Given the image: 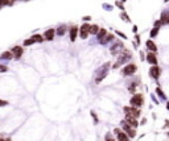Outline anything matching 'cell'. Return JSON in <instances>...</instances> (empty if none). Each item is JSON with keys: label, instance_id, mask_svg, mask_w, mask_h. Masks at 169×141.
I'll use <instances>...</instances> for the list:
<instances>
[{"label": "cell", "instance_id": "cell-1", "mask_svg": "<svg viewBox=\"0 0 169 141\" xmlns=\"http://www.w3.org/2000/svg\"><path fill=\"white\" fill-rule=\"evenodd\" d=\"M131 52L130 50H124V52L122 53L120 55H119V58H118V61L115 62L114 65H112V69H118V67H120L123 63H126V62L128 61V59H131Z\"/></svg>", "mask_w": 169, "mask_h": 141}, {"label": "cell", "instance_id": "cell-2", "mask_svg": "<svg viewBox=\"0 0 169 141\" xmlns=\"http://www.w3.org/2000/svg\"><path fill=\"white\" fill-rule=\"evenodd\" d=\"M110 62H107V63H104L100 69H98V71H97V76H95V82L97 83H99V82H102V80L104 79L107 76V72H108V69H110Z\"/></svg>", "mask_w": 169, "mask_h": 141}, {"label": "cell", "instance_id": "cell-3", "mask_svg": "<svg viewBox=\"0 0 169 141\" xmlns=\"http://www.w3.org/2000/svg\"><path fill=\"white\" fill-rule=\"evenodd\" d=\"M130 104L131 107H135V108H140V107L144 104V98H143L142 94H135L134 96L130 99Z\"/></svg>", "mask_w": 169, "mask_h": 141}, {"label": "cell", "instance_id": "cell-4", "mask_svg": "<svg viewBox=\"0 0 169 141\" xmlns=\"http://www.w3.org/2000/svg\"><path fill=\"white\" fill-rule=\"evenodd\" d=\"M122 131L124 132V133L127 134L130 138H134L135 136H136V131H135V128H132L131 125H128L124 120L122 121Z\"/></svg>", "mask_w": 169, "mask_h": 141}, {"label": "cell", "instance_id": "cell-5", "mask_svg": "<svg viewBox=\"0 0 169 141\" xmlns=\"http://www.w3.org/2000/svg\"><path fill=\"white\" fill-rule=\"evenodd\" d=\"M136 70H138V66L135 65V63H128V65H126L124 67H123L122 74H123L124 76H131L136 72Z\"/></svg>", "mask_w": 169, "mask_h": 141}, {"label": "cell", "instance_id": "cell-6", "mask_svg": "<svg viewBox=\"0 0 169 141\" xmlns=\"http://www.w3.org/2000/svg\"><path fill=\"white\" fill-rule=\"evenodd\" d=\"M123 111H124L126 115H130V116L135 117V119H138V117L140 116V110H139V108H135V107H127L126 106L124 108H123Z\"/></svg>", "mask_w": 169, "mask_h": 141}, {"label": "cell", "instance_id": "cell-7", "mask_svg": "<svg viewBox=\"0 0 169 141\" xmlns=\"http://www.w3.org/2000/svg\"><path fill=\"white\" fill-rule=\"evenodd\" d=\"M114 133L116 134V140H118V141H131V138L128 137L127 134H126L124 132L122 131V129H119V128H115V129H114Z\"/></svg>", "mask_w": 169, "mask_h": 141}, {"label": "cell", "instance_id": "cell-8", "mask_svg": "<svg viewBox=\"0 0 169 141\" xmlns=\"http://www.w3.org/2000/svg\"><path fill=\"white\" fill-rule=\"evenodd\" d=\"M89 35H90V24L85 23V24L79 28V36H81V38L86 40V38L89 37Z\"/></svg>", "mask_w": 169, "mask_h": 141}, {"label": "cell", "instance_id": "cell-9", "mask_svg": "<svg viewBox=\"0 0 169 141\" xmlns=\"http://www.w3.org/2000/svg\"><path fill=\"white\" fill-rule=\"evenodd\" d=\"M149 75H151V78H153V79H159L160 75H161V69H160L157 65L152 66L151 69H149Z\"/></svg>", "mask_w": 169, "mask_h": 141}, {"label": "cell", "instance_id": "cell-10", "mask_svg": "<svg viewBox=\"0 0 169 141\" xmlns=\"http://www.w3.org/2000/svg\"><path fill=\"white\" fill-rule=\"evenodd\" d=\"M11 52H12V54H13V58L20 59L23 53H24V50H23V48H21L20 45H16V46H13V48L11 49Z\"/></svg>", "mask_w": 169, "mask_h": 141}, {"label": "cell", "instance_id": "cell-11", "mask_svg": "<svg viewBox=\"0 0 169 141\" xmlns=\"http://www.w3.org/2000/svg\"><path fill=\"white\" fill-rule=\"evenodd\" d=\"M124 121L128 124V125H131L132 128H138V125H139V123H138V119H135V117H132V116H130V115H126V117H124Z\"/></svg>", "mask_w": 169, "mask_h": 141}, {"label": "cell", "instance_id": "cell-12", "mask_svg": "<svg viewBox=\"0 0 169 141\" xmlns=\"http://www.w3.org/2000/svg\"><path fill=\"white\" fill-rule=\"evenodd\" d=\"M78 33H79L78 27H77V25H73V27L70 28V41H71V42L75 41V38H77V36H78Z\"/></svg>", "mask_w": 169, "mask_h": 141}, {"label": "cell", "instance_id": "cell-13", "mask_svg": "<svg viewBox=\"0 0 169 141\" xmlns=\"http://www.w3.org/2000/svg\"><path fill=\"white\" fill-rule=\"evenodd\" d=\"M54 33H55V29H53V28L48 29V31L44 33V40H46V41H52L53 38H54Z\"/></svg>", "mask_w": 169, "mask_h": 141}, {"label": "cell", "instance_id": "cell-14", "mask_svg": "<svg viewBox=\"0 0 169 141\" xmlns=\"http://www.w3.org/2000/svg\"><path fill=\"white\" fill-rule=\"evenodd\" d=\"M147 61L151 63L152 66H155V65H157V57H156V54L155 53H148L147 54Z\"/></svg>", "mask_w": 169, "mask_h": 141}, {"label": "cell", "instance_id": "cell-15", "mask_svg": "<svg viewBox=\"0 0 169 141\" xmlns=\"http://www.w3.org/2000/svg\"><path fill=\"white\" fill-rule=\"evenodd\" d=\"M120 49H123V44H122V42H116V44H114L112 46H111V54L116 55L118 50H120Z\"/></svg>", "mask_w": 169, "mask_h": 141}, {"label": "cell", "instance_id": "cell-16", "mask_svg": "<svg viewBox=\"0 0 169 141\" xmlns=\"http://www.w3.org/2000/svg\"><path fill=\"white\" fill-rule=\"evenodd\" d=\"M160 23L164 25H168L169 24V12L168 11H164L161 13V19H160Z\"/></svg>", "mask_w": 169, "mask_h": 141}, {"label": "cell", "instance_id": "cell-17", "mask_svg": "<svg viewBox=\"0 0 169 141\" xmlns=\"http://www.w3.org/2000/svg\"><path fill=\"white\" fill-rule=\"evenodd\" d=\"M145 44H147V48H148L152 53H156V50H157V46H156L155 42L152 41V40H148V41L145 42Z\"/></svg>", "mask_w": 169, "mask_h": 141}, {"label": "cell", "instance_id": "cell-18", "mask_svg": "<svg viewBox=\"0 0 169 141\" xmlns=\"http://www.w3.org/2000/svg\"><path fill=\"white\" fill-rule=\"evenodd\" d=\"M106 36H107V31H106V29H103V28H102V29H99V32H98L97 38H98V40H99V41H102V40H103V38L106 37Z\"/></svg>", "mask_w": 169, "mask_h": 141}, {"label": "cell", "instance_id": "cell-19", "mask_svg": "<svg viewBox=\"0 0 169 141\" xmlns=\"http://www.w3.org/2000/svg\"><path fill=\"white\" fill-rule=\"evenodd\" d=\"M100 28L98 27L97 24H93L90 25V35H98V32H99Z\"/></svg>", "mask_w": 169, "mask_h": 141}, {"label": "cell", "instance_id": "cell-20", "mask_svg": "<svg viewBox=\"0 0 169 141\" xmlns=\"http://www.w3.org/2000/svg\"><path fill=\"white\" fill-rule=\"evenodd\" d=\"M55 33L58 36H63L66 33V25H61V27H58L57 29H55Z\"/></svg>", "mask_w": 169, "mask_h": 141}, {"label": "cell", "instance_id": "cell-21", "mask_svg": "<svg viewBox=\"0 0 169 141\" xmlns=\"http://www.w3.org/2000/svg\"><path fill=\"white\" fill-rule=\"evenodd\" d=\"M12 58H13L12 52H4L3 54L0 55V59H12Z\"/></svg>", "mask_w": 169, "mask_h": 141}, {"label": "cell", "instance_id": "cell-22", "mask_svg": "<svg viewBox=\"0 0 169 141\" xmlns=\"http://www.w3.org/2000/svg\"><path fill=\"white\" fill-rule=\"evenodd\" d=\"M31 38L33 40V42H42L44 41V37H42L41 35H38V33L37 35H35V36H32Z\"/></svg>", "mask_w": 169, "mask_h": 141}, {"label": "cell", "instance_id": "cell-23", "mask_svg": "<svg viewBox=\"0 0 169 141\" xmlns=\"http://www.w3.org/2000/svg\"><path fill=\"white\" fill-rule=\"evenodd\" d=\"M156 94H157V95H159L160 98H161V99H166V96H165V94L162 92V90L160 88V87H157V88H156Z\"/></svg>", "mask_w": 169, "mask_h": 141}, {"label": "cell", "instance_id": "cell-24", "mask_svg": "<svg viewBox=\"0 0 169 141\" xmlns=\"http://www.w3.org/2000/svg\"><path fill=\"white\" fill-rule=\"evenodd\" d=\"M104 141H116V138H114V136L111 133H106V137H104Z\"/></svg>", "mask_w": 169, "mask_h": 141}, {"label": "cell", "instance_id": "cell-25", "mask_svg": "<svg viewBox=\"0 0 169 141\" xmlns=\"http://www.w3.org/2000/svg\"><path fill=\"white\" fill-rule=\"evenodd\" d=\"M90 114H91V116H93V121H94V124H98V123H99V119H98L97 114H95L94 111H91Z\"/></svg>", "mask_w": 169, "mask_h": 141}, {"label": "cell", "instance_id": "cell-26", "mask_svg": "<svg viewBox=\"0 0 169 141\" xmlns=\"http://www.w3.org/2000/svg\"><path fill=\"white\" fill-rule=\"evenodd\" d=\"M157 32H159V28H153V29L151 31V37L152 38L156 37V36H157Z\"/></svg>", "mask_w": 169, "mask_h": 141}, {"label": "cell", "instance_id": "cell-27", "mask_svg": "<svg viewBox=\"0 0 169 141\" xmlns=\"http://www.w3.org/2000/svg\"><path fill=\"white\" fill-rule=\"evenodd\" d=\"M33 44H35V42H33V40H32V38H28V40H25V41H24L25 46H31V45H33Z\"/></svg>", "mask_w": 169, "mask_h": 141}, {"label": "cell", "instance_id": "cell-28", "mask_svg": "<svg viewBox=\"0 0 169 141\" xmlns=\"http://www.w3.org/2000/svg\"><path fill=\"white\" fill-rule=\"evenodd\" d=\"M5 106H8V102H7V100L0 99V107H5Z\"/></svg>", "mask_w": 169, "mask_h": 141}, {"label": "cell", "instance_id": "cell-29", "mask_svg": "<svg viewBox=\"0 0 169 141\" xmlns=\"http://www.w3.org/2000/svg\"><path fill=\"white\" fill-rule=\"evenodd\" d=\"M115 33H116L118 36H120L122 38H124V40H126V38H127V36H126V35H123V33H122V32H119V31H116V32H115Z\"/></svg>", "mask_w": 169, "mask_h": 141}, {"label": "cell", "instance_id": "cell-30", "mask_svg": "<svg viewBox=\"0 0 169 141\" xmlns=\"http://www.w3.org/2000/svg\"><path fill=\"white\" fill-rule=\"evenodd\" d=\"M0 71H3V72L8 71V67H5V66H1V65H0Z\"/></svg>", "mask_w": 169, "mask_h": 141}, {"label": "cell", "instance_id": "cell-31", "mask_svg": "<svg viewBox=\"0 0 169 141\" xmlns=\"http://www.w3.org/2000/svg\"><path fill=\"white\" fill-rule=\"evenodd\" d=\"M120 16H122V17H123V19H124V20L130 21V19H128V16H127V15H126V13H122V15H120Z\"/></svg>", "mask_w": 169, "mask_h": 141}, {"label": "cell", "instance_id": "cell-32", "mask_svg": "<svg viewBox=\"0 0 169 141\" xmlns=\"http://www.w3.org/2000/svg\"><path fill=\"white\" fill-rule=\"evenodd\" d=\"M160 25H161V23H160V20H159V21H156V23H155V28H159Z\"/></svg>", "mask_w": 169, "mask_h": 141}, {"label": "cell", "instance_id": "cell-33", "mask_svg": "<svg viewBox=\"0 0 169 141\" xmlns=\"http://www.w3.org/2000/svg\"><path fill=\"white\" fill-rule=\"evenodd\" d=\"M128 90H130L131 92H134V91H135V84H131V87H130V88H128Z\"/></svg>", "mask_w": 169, "mask_h": 141}, {"label": "cell", "instance_id": "cell-34", "mask_svg": "<svg viewBox=\"0 0 169 141\" xmlns=\"http://www.w3.org/2000/svg\"><path fill=\"white\" fill-rule=\"evenodd\" d=\"M0 141H12L11 137H5V138H0Z\"/></svg>", "mask_w": 169, "mask_h": 141}, {"label": "cell", "instance_id": "cell-35", "mask_svg": "<svg viewBox=\"0 0 169 141\" xmlns=\"http://www.w3.org/2000/svg\"><path fill=\"white\" fill-rule=\"evenodd\" d=\"M116 5H118V7H119V8H122V9H123V5H122V4L119 3V1H116Z\"/></svg>", "mask_w": 169, "mask_h": 141}, {"label": "cell", "instance_id": "cell-36", "mask_svg": "<svg viewBox=\"0 0 169 141\" xmlns=\"http://www.w3.org/2000/svg\"><path fill=\"white\" fill-rule=\"evenodd\" d=\"M140 58H142V59H144V53H143V52L140 53Z\"/></svg>", "mask_w": 169, "mask_h": 141}, {"label": "cell", "instance_id": "cell-37", "mask_svg": "<svg viewBox=\"0 0 169 141\" xmlns=\"http://www.w3.org/2000/svg\"><path fill=\"white\" fill-rule=\"evenodd\" d=\"M83 20H86V21H89V20H90V16H86V17H83Z\"/></svg>", "mask_w": 169, "mask_h": 141}, {"label": "cell", "instance_id": "cell-38", "mask_svg": "<svg viewBox=\"0 0 169 141\" xmlns=\"http://www.w3.org/2000/svg\"><path fill=\"white\" fill-rule=\"evenodd\" d=\"M166 107H168V111H169V102H168V104H166Z\"/></svg>", "mask_w": 169, "mask_h": 141}, {"label": "cell", "instance_id": "cell-39", "mask_svg": "<svg viewBox=\"0 0 169 141\" xmlns=\"http://www.w3.org/2000/svg\"><path fill=\"white\" fill-rule=\"evenodd\" d=\"M0 7H1V0H0Z\"/></svg>", "mask_w": 169, "mask_h": 141}, {"label": "cell", "instance_id": "cell-40", "mask_svg": "<svg viewBox=\"0 0 169 141\" xmlns=\"http://www.w3.org/2000/svg\"><path fill=\"white\" fill-rule=\"evenodd\" d=\"M164 1H165V3H166V1H169V0H164Z\"/></svg>", "mask_w": 169, "mask_h": 141}, {"label": "cell", "instance_id": "cell-41", "mask_svg": "<svg viewBox=\"0 0 169 141\" xmlns=\"http://www.w3.org/2000/svg\"><path fill=\"white\" fill-rule=\"evenodd\" d=\"M0 138H1V137H0Z\"/></svg>", "mask_w": 169, "mask_h": 141}]
</instances>
